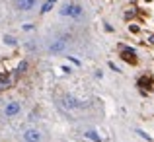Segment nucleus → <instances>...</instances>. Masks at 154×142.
Listing matches in <instances>:
<instances>
[{"label":"nucleus","instance_id":"obj_11","mask_svg":"<svg viewBox=\"0 0 154 142\" xmlns=\"http://www.w3.org/2000/svg\"><path fill=\"white\" fill-rule=\"evenodd\" d=\"M26 68H27V64H26V62H22V64H20V66H18V70H20V72H23V70H26Z\"/></svg>","mask_w":154,"mask_h":142},{"label":"nucleus","instance_id":"obj_1","mask_svg":"<svg viewBox=\"0 0 154 142\" xmlns=\"http://www.w3.org/2000/svg\"><path fill=\"white\" fill-rule=\"evenodd\" d=\"M63 16H70V18H80L82 16V8L78 4H64L63 10H60Z\"/></svg>","mask_w":154,"mask_h":142},{"label":"nucleus","instance_id":"obj_12","mask_svg":"<svg viewBox=\"0 0 154 142\" xmlns=\"http://www.w3.org/2000/svg\"><path fill=\"white\" fill-rule=\"evenodd\" d=\"M148 43H152V45H154V35H150V39H148Z\"/></svg>","mask_w":154,"mask_h":142},{"label":"nucleus","instance_id":"obj_4","mask_svg":"<svg viewBox=\"0 0 154 142\" xmlns=\"http://www.w3.org/2000/svg\"><path fill=\"white\" fill-rule=\"evenodd\" d=\"M121 59L127 60V62H131V64H135V62H137V55H135V51H133V49H129V47H121Z\"/></svg>","mask_w":154,"mask_h":142},{"label":"nucleus","instance_id":"obj_7","mask_svg":"<svg viewBox=\"0 0 154 142\" xmlns=\"http://www.w3.org/2000/svg\"><path fill=\"white\" fill-rule=\"evenodd\" d=\"M12 80H10V74H0V90H6L10 88Z\"/></svg>","mask_w":154,"mask_h":142},{"label":"nucleus","instance_id":"obj_6","mask_svg":"<svg viewBox=\"0 0 154 142\" xmlns=\"http://www.w3.org/2000/svg\"><path fill=\"white\" fill-rule=\"evenodd\" d=\"M64 49H66V39H55V41L49 45L51 53H63Z\"/></svg>","mask_w":154,"mask_h":142},{"label":"nucleus","instance_id":"obj_5","mask_svg":"<svg viewBox=\"0 0 154 142\" xmlns=\"http://www.w3.org/2000/svg\"><path fill=\"white\" fill-rule=\"evenodd\" d=\"M35 4H37V0H16V6H18V10H22V12L33 10Z\"/></svg>","mask_w":154,"mask_h":142},{"label":"nucleus","instance_id":"obj_9","mask_svg":"<svg viewBox=\"0 0 154 142\" xmlns=\"http://www.w3.org/2000/svg\"><path fill=\"white\" fill-rule=\"evenodd\" d=\"M86 138H90V140H94V142H102V138L98 136V132H96V131H88L86 132Z\"/></svg>","mask_w":154,"mask_h":142},{"label":"nucleus","instance_id":"obj_2","mask_svg":"<svg viewBox=\"0 0 154 142\" xmlns=\"http://www.w3.org/2000/svg\"><path fill=\"white\" fill-rule=\"evenodd\" d=\"M23 140L26 142H41V132L37 128H27V131H23Z\"/></svg>","mask_w":154,"mask_h":142},{"label":"nucleus","instance_id":"obj_10","mask_svg":"<svg viewBox=\"0 0 154 142\" xmlns=\"http://www.w3.org/2000/svg\"><path fill=\"white\" fill-rule=\"evenodd\" d=\"M4 41H6L8 45H16V39L12 37V35H6V37H4Z\"/></svg>","mask_w":154,"mask_h":142},{"label":"nucleus","instance_id":"obj_3","mask_svg":"<svg viewBox=\"0 0 154 142\" xmlns=\"http://www.w3.org/2000/svg\"><path fill=\"white\" fill-rule=\"evenodd\" d=\"M20 109H22V105H20L18 101H10V103L4 107V115H6V117H14V115L20 113Z\"/></svg>","mask_w":154,"mask_h":142},{"label":"nucleus","instance_id":"obj_8","mask_svg":"<svg viewBox=\"0 0 154 142\" xmlns=\"http://www.w3.org/2000/svg\"><path fill=\"white\" fill-rule=\"evenodd\" d=\"M64 105H66V107H82V103H80V101H76L74 97H64Z\"/></svg>","mask_w":154,"mask_h":142}]
</instances>
